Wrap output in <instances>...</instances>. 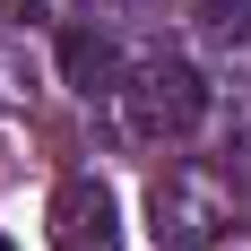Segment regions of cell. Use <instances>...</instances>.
Returning a JSON list of instances; mask_svg holds the SVG:
<instances>
[{
  "instance_id": "cell-1",
  "label": "cell",
  "mask_w": 251,
  "mask_h": 251,
  "mask_svg": "<svg viewBox=\"0 0 251 251\" xmlns=\"http://www.w3.org/2000/svg\"><path fill=\"white\" fill-rule=\"evenodd\" d=\"M148 234H156V251H208L217 234H226V191H217L208 174H191V165L156 174V191H148Z\"/></svg>"
},
{
  "instance_id": "cell-2",
  "label": "cell",
  "mask_w": 251,
  "mask_h": 251,
  "mask_svg": "<svg viewBox=\"0 0 251 251\" xmlns=\"http://www.w3.org/2000/svg\"><path fill=\"white\" fill-rule=\"evenodd\" d=\"M122 104H130V130H139V139H182V130L208 113V87H200L191 61H165V52H156V61L130 70Z\"/></svg>"
},
{
  "instance_id": "cell-3",
  "label": "cell",
  "mask_w": 251,
  "mask_h": 251,
  "mask_svg": "<svg viewBox=\"0 0 251 251\" xmlns=\"http://www.w3.org/2000/svg\"><path fill=\"white\" fill-rule=\"evenodd\" d=\"M52 251H122V208L96 174H70L52 191Z\"/></svg>"
},
{
  "instance_id": "cell-4",
  "label": "cell",
  "mask_w": 251,
  "mask_h": 251,
  "mask_svg": "<svg viewBox=\"0 0 251 251\" xmlns=\"http://www.w3.org/2000/svg\"><path fill=\"white\" fill-rule=\"evenodd\" d=\"M61 70H70V87L78 96H113V78H122V52L104 44V35H61Z\"/></svg>"
},
{
  "instance_id": "cell-5",
  "label": "cell",
  "mask_w": 251,
  "mask_h": 251,
  "mask_svg": "<svg viewBox=\"0 0 251 251\" xmlns=\"http://www.w3.org/2000/svg\"><path fill=\"white\" fill-rule=\"evenodd\" d=\"M217 35H226V44H251V0H217Z\"/></svg>"
},
{
  "instance_id": "cell-6",
  "label": "cell",
  "mask_w": 251,
  "mask_h": 251,
  "mask_svg": "<svg viewBox=\"0 0 251 251\" xmlns=\"http://www.w3.org/2000/svg\"><path fill=\"white\" fill-rule=\"evenodd\" d=\"M0 251H18V243H9V234H0Z\"/></svg>"
}]
</instances>
